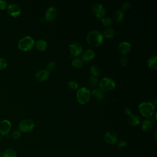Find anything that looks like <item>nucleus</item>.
<instances>
[{
	"label": "nucleus",
	"mask_w": 157,
	"mask_h": 157,
	"mask_svg": "<svg viewBox=\"0 0 157 157\" xmlns=\"http://www.w3.org/2000/svg\"><path fill=\"white\" fill-rule=\"evenodd\" d=\"M86 42L92 47H98L104 41V37L99 31L96 30L91 31L86 35Z\"/></svg>",
	"instance_id": "f257e3e1"
},
{
	"label": "nucleus",
	"mask_w": 157,
	"mask_h": 157,
	"mask_svg": "<svg viewBox=\"0 0 157 157\" xmlns=\"http://www.w3.org/2000/svg\"><path fill=\"white\" fill-rule=\"evenodd\" d=\"M139 110L141 115L145 118H150L155 113V108L150 102H142L139 105Z\"/></svg>",
	"instance_id": "f03ea898"
},
{
	"label": "nucleus",
	"mask_w": 157,
	"mask_h": 157,
	"mask_svg": "<svg viewBox=\"0 0 157 157\" xmlns=\"http://www.w3.org/2000/svg\"><path fill=\"white\" fill-rule=\"evenodd\" d=\"M91 91L86 87L80 88L76 93V98L80 104H85L89 102L91 98Z\"/></svg>",
	"instance_id": "7ed1b4c3"
},
{
	"label": "nucleus",
	"mask_w": 157,
	"mask_h": 157,
	"mask_svg": "<svg viewBox=\"0 0 157 157\" xmlns=\"http://www.w3.org/2000/svg\"><path fill=\"white\" fill-rule=\"evenodd\" d=\"M34 39L29 36H26L21 38L18 42V48L23 52H28L31 50L34 45Z\"/></svg>",
	"instance_id": "20e7f679"
},
{
	"label": "nucleus",
	"mask_w": 157,
	"mask_h": 157,
	"mask_svg": "<svg viewBox=\"0 0 157 157\" xmlns=\"http://www.w3.org/2000/svg\"><path fill=\"white\" fill-rule=\"evenodd\" d=\"M99 88L102 92H109L113 90L115 87L114 80L109 77H104L99 82Z\"/></svg>",
	"instance_id": "39448f33"
},
{
	"label": "nucleus",
	"mask_w": 157,
	"mask_h": 157,
	"mask_svg": "<svg viewBox=\"0 0 157 157\" xmlns=\"http://www.w3.org/2000/svg\"><path fill=\"white\" fill-rule=\"evenodd\" d=\"M34 128V123L30 119H24L18 124V130L20 132L28 133L31 132Z\"/></svg>",
	"instance_id": "423d86ee"
},
{
	"label": "nucleus",
	"mask_w": 157,
	"mask_h": 157,
	"mask_svg": "<svg viewBox=\"0 0 157 157\" xmlns=\"http://www.w3.org/2000/svg\"><path fill=\"white\" fill-rule=\"evenodd\" d=\"M91 10L94 15L99 19H101L102 17L106 15L107 11L104 6L99 3H95L92 6Z\"/></svg>",
	"instance_id": "0eeeda50"
},
{
	"label": "nucleus",
	"mask_w": 157,
	"mask_h": 157,
	"mask_svg": "<svg viewBox=\"0 0 157 157\" xmlns=\"http://www.w3.org/2000/svg\"><path fill=\"white\" fill-rule=\"evenodd\" d=\"M7 12L9 15L12 17L16 18L20 16L21 13V9L20 6L15 3H11L7 6Z\"/></svg>",
	"instance_id": "6e6552de"
},
{
	"label": "nucleus",
	"mask_w": 157,
	"mask_h": 157,
	"mask_svg": "<svg viewBox=\"0 0 157 157\" xmlns=\"http://www.w3.org/2000/svg\"><path fill=\"white\" fill-rule=\"evenodd\" d=\"M12 124L7 119H3L0 121V136H7L10 132Z\"/></svg>",
	"instance_id": "1a4fd4ad"
},
{
	"label": "nucleus",
	"mask_w": 157,
	"mask_h": 157,
	"mask_svg": "<svg viewBox=\"0 0 157 157\" xmlns=\"http://www.w3.org/2000/svg\"><path fill=\"white\" fill-rule=\"evenodd\" d=\"M70 53L73 56H77L82 53V47L81 45L76 42H72L69 46Z\"/></svg>",
	"instance_id": "9d476101"
},
{
	"label": "nucleus",
	"mask_w": 157,
	"mask_h": 157,
	"mask_svg": "<svg viewBox=\"0 0 157 157\" xmlns=\"http://www.w3.org/2000/svg\"><path fill=\"white\" fill-rule=\"evenodd\" d=\"M104 139L107 144L109 145H113L117 142L118 137L115 132L112 131H109L105 134Z\"/></svg>",
	"instance_id": "9b49d317"
},
{
	"label": "nucleus",
	"mask_w": 157,
	"mask_h": 157,
	"mask_svg": "<svg viewBox=\"0 0 157 157\" xmlns=\"http://www.w3.org/2000/svg\"><path fill=\"white\" fill-rule=\"evenodd\" d=\"M56 15L57 9H56V7L53 6H50L47 9L45 12V20L47 21H52L55 18Z\"/></svg>",
	"instance_id": "f8f14e48"
},
{
	"label": "nucleus",
	"mask_w": 157,
	"mask_h": 157,
	"mask_svg": "<svg viewBox=\"0 0 157 157\" xmlns=\"http://www.w3.org/2000/svg\"><path fill=\"white\" fill-rule=\"evenodd\" d=\"M50 76L49 72L46 69H40L35 74L36 78L39 82H44L48 79Z\"/></svg>",
	"instance_id": "ddd939ff"
},
{
	"label": "nucleus",
	"mask_w": 157,
	"mask_h": 157,
	"mask_svg": "<svg viewBox=\"0 0 157 157\" xmlns=\"http://www.w3.org/2000/svg\"><path fill=\"white\" fill-rule=\"evenodd\" d=\"M81 54V59L83 62H88L91 61L94 58L95 56L94 52L90 49L83 51V52H82Z\"/></svg>",
	"instance_id": "4468645a"
},
{
	"label": "nucleus",
	"mask_w": 157,
	"mask_h": 157,
	"mask_svg": "<svg viewBox=\"0 0 157 157\" xmlns=\"http://www.w3.org/2000/svg\"><path fill=\"white\" fill-rule=\"evenodd\" d=\"M131 48V45L130 43L126 41L121 42L118 45V50L123 55H126L128 54L130 52Z\"/></svg>",
	"instance_id": "2eb2a0df"
},
{
	"label": "nucleus",
	"mask_w": 157,
	"mask_h": 157,
	"mask_svg": "<svg viewBox=\"0 0 157 157\" xmlns=\"http://www.w3.org/2000/svg\"><path fill=\"white\" fill-rule=\"evenodd\" d=\"M127 121L129 124L132 126H136L139 125L140 123V117L136 114H131L129 116H128Z\"/></svg>",
	"instance_id": "dca6fc26"
},
{
	"label": "nucleus",
	"mask_w": 157,
	"mask_h": 157,
	"mask_svg": "<svg viewBox=\"0 0 157 157\" xmlns=\"http://www.w3.org/2000/svg\"><path fill=\"white\" fill-rule=\"evenodd\" d=\"M124 18V13L121 10H118L115 11L113 15V20L116 23H120L121 22Z\"/></svg>",
	"instance_id": "f3484780"
},
{
	"label": "nucleus",
	"mask_w": 157,
	"mask_h": 157,
	"mask_svg": "<svg viewBox=\"0 0 157 157\" xmlns=\"http://www.w3.org/2000/svg\"><path fill=\"white\" fill-rule=\"evenodd\" d=\"M91 94H92L94 98H96L98 100H102L105 97L104 92H102L98 88H93L92 91L91 92Z\"/></svg>",
	"instance_id": "a211bd4d"
},
{
	"label": "nucleus",
	"mask_w": 157,
	"mask_h": 157,
	"mask_svg": "<svg viewBox=\"0 0 157 157\" xmlns=\"http://www.w3.org/2000/svg\"><path fill=\"white\" fill-rule=\"evenodd\" d=\"M35 47L36 48L39 50V51H44L47 47V44L46 42V41H45L44 40L42 39H39L38 40H37L35 44Z\"/></svg>",
	"instance_id": "6ab92c4d"
},
{
	"label": "nucleus",
	"mask_w": 157,
	"mask_h": 157,
	"mask_svg": "<svg viewBox=\"0 0 157 157\" xmlns=\"http://www.w3.org/2000/svg\"><path fill=\"white\" fill-rule=\"evenodd\" d=\"M156 63H157V57H156V56L153 55L149 58V59H148V61H147V64H148V66L151 69L156 70L157 68Z\"/></svg>",
	"instance_id": "aec40b11"
},
{
	"label": "nucleus",
	"mask_w": 157,
	"mask_h": 157,
	"mask_svg": "<svg viewBox=\"0 0 157 157\" xmlns=\"http://www.w3.org/2000/svg\"><path fill=\"white\" fill-rule=\"evenodd\" d=\"M152 126H153L152 122L149 119H145L142 123V129L144 131H145V132H147L151 130Z\"/></svg>",
	"instance_id": "412c9836"
},
{
	"label": "nucleus",
	"mask_w": 157,
	"mask_h": 157,
	"mask_svg": "<svg viewBox=\"0 0 157 157\" xmlns=\"http://www.w3.org/2000/svg\"><path fill=\"white\" fill-rule=\"evenodd\" d=\"M2 157H17V153L14 149L7 148L2 152Z\"/></svg>",
	"instance_id": "4be33fe9"
},
{
	"label": "nucleus",
	"mask_w": 157,
	"mask_h": 157,
	"mask_svg": "<svg viewBox=\"0 0 157 157\" xmlns=\"http://www.w3.org/2000/svg\"><path fill=\"white\" fill-rule=\"evenodd\" d=\"M71 63L72 66L75 69H81L83 66V61L79 58H74Z\"/></svg>",
	"instance_id": "5701e85b"
},
{
	"label": "nucleus",
	"mask_w": 157,
	"mask_h": 157,
	"mask_svg": "<svg viewBox=\"0 0 157 157\" xmlns=\"http://www.w3.org/2000/svg\"><path fill=\"white\" fill-rule=\"evenodd\" d=\"M102 36L103 37H105L108 39H110L114 36L115 34V31L113 29L111 28H106L102 33Z\"/></svg>",
	"instance_id": "b1692460"
},
{
	"label": "nucleus",
	"mask_w": 157,
	"mask_h": 157,
	"mask_svg": "<svg viewBox=\"0 0 157 157\" xmlns=\"http://www.w3.org/2000/svg\"><path fill=\"white\" fill-rule=\"evenodd\" d=\"M90 72L91 74V76L94 77H98L100 74V69H99V67H98L97 66H94V65L91 66V67L90 69Z\"/></svg>",
	"instance_id": "393cba45"
},
{
	"label": "nucleus",
	"mask_w": 157,
	"mask_h": 157,
	"mask_svg": "<svg viewBox=\"0 0 157 157\" xmlns=\"http://www.w3.org/2000/svg\"><path fill=\"white\" fill-rule=\"evenodd\" d=\"M88 83L91 87H96L99 85V80L97 77L91 76L88 79Z\"/></svg>",
	"instance_id": "a878e982"
},
{
	"label": "nucleus",
	"mask_w": 157,
	"mask_h": 157,
	"mask_svg": "<svg viewBox=\"0 0 157 157\" xmlns=\"http://www.w3.org/2000/svg\"><path fill=\"white\" fill-rule=\"evenodd\" d=\"M101 20V22L102 23V24L104 25V26H108L109 25H110L112 23V19L108 17V16H104V17H102Z\"/></svg>",
	"instance_id": "bb28decb"
},
{
	"label": "nucleus",
	"mask_w": 157,
	"mask_h": 157,
	"mask_svg": "<svg viewBox=\"0 0 157 157\" xmlns=\"http://www.w3.org/2000/svg\"><path fill=\"white\" fill-rule=\"evenodd\" d=\"M68 86L71 90H77L78 87V84L76 81L74 80H70L67 83Z\"/></svg>",
	"instance_id": "cd10ccee"
},
{
	"label": "nucleus",
	"mask_w": 157,
	"mask_h": 157,
	"mask_svg": "<svg viewBox=\"0 0 157 157\" xmlns=\"http://www.w3.org/2000/svg\"><path fill=\"white\" fill-rule=\"evenodd\" d=\"M117 147L120 150H124L127 147V142L125 140H120L117 143Z\"/></svg>",
	"instance_id": "c85d7f7f"
},
{
	"label": "nucleus",
	"mask_w": 157,
	"mask_h": 157,
	"mask_svg": "<svg viewBox=\"0 0 157 157\" xmlns=\"http://www.w3.org/2000/svg\"><path fill=\"white\" fill-rule=\"evenodd\" d=\"M55 67H56L55 63L54 61H50L47 64L46 70H47L48 72L49 71H52L55 69Z\"/></svg>",
	"instance_id": "c756f323"
},
{
	"label": "nucleus",
	"mask_w": 157,
	"mask_h": 157,
	"mask_svg": "<svg viewBox=\"0 0 157 157\" xmlns=\"http://www.w3.org/2000/svg\"><path fill=\"white\" fill-rule=\"evenodd\" d=\"M7 66V62L4 58L0 57V70L5 69Z\"/></svg>",
	"instance_id": "7c9ffc66"
},
{
	"label": "nucleus",
	"mask_w": 157,
	"mask_h": 157,
	"mask_svg": "<svg viewBox=\"0 0 157 157\" xmlns=\"http://www.w3.org/2000/svg\"><path fill=\"white\" fill-rule=\"evenodd\" d=\"M11 136L13 140H17L21 137V132L19 130H15L12 132Z\"/></svg>",
	"instance_id": "2f4dec72"
},
{
	"label": "nucleus",
	"mask_w": 157,
	"mask_h": 157,
	"mask_svg": "<svg viewBox=\"0 0 157 157\" xmlns=\"http://www.w3.org/2000/svg\"><path fill=\"white\" fill-rule=\"evenodd\" d=\"M131 8V4L129 2H124L122 6H121V9L122 11H127Z\"/></svg>",
	"instance_id": "473e14b6"
},
{
	"label": "nucleus",
	"mask_w": 157,
	"mask_h": 157,
	"mask_svg": "<svg viewBox=\"0 0 157 157\" xmlns=\"http://www.w3.org/2000/svg\"><path fill=\"white\" fill-rule=\"evenodd\" d=\"M7 7V2L6 0H0V10H5Z\"/></svg>",
	"instance_id": "72a5a7b5"
},
{
	"label": "nucleus",
	"mask_w": 157,
	"mask_h": 157,
	"mask_svg": "<svg viewBox=\"0 0 157 157\" xmlns=\"http://www.w3.org/2000/svg\"><path fill=\"white\" fill-rule=\"evenodd\" d=\"M128 63V59L127 57L123 56L120 59V64L121 66H124L126 65H127V64Z\"/></svg>",
	"instance_id": "f704fd0d"
},
{
	"label": "nucleus",
	"mask_w": 157,
	"mask_h": 157,
	"mask_svg": "<svg viewBox=\"0 0 157 157\" xmlns=\"http://www.w3.org/2000/svg\"><path fill=\"white\" fill-rule=\"evenodd\" d=\"M124 113L126 115H128V116H129L130 115H131L132 114V111H131V109H130V108H129V107H127V108H126L125 109H124Z\"/></svg>",
	"instance_id": "c9c22d12"
},
{
	"label": "nucleus",
	"mask_w": 157,
	"mask_h": 157,
	"mask_svg": "<svg viewBox=\"0 0 157 157\" xmlns=\"http://www.w3.org/2000/svg\"><path fill=\"white\" fill-rule=\"evenodd\" d=\"M155 140H156V131H155Z\"/></svg>",
	"instance_id": "e433bc0d"
},
{
	"label": "nucleus",
	"mask_w": 157,
	"mask_h": 157,
	"mask_svg": "<svg viewBox=\"0 0 157 157\" xmlns=\"http://www.w3.org/2000/svg\"><path fill=\"white\" fill-rule=\"evenodd\" d=\"M0 157H2V153L1 151H0Z\"/></svg>",
	"instance_id": "4c0bfd02"
},
{
	"label": "nucleus",
	"mask_w": 157,
	"mask_h": 157,
	"mask_svg": "<svg viewBox=\"0 0 157 157\" xmlns=\"http://www.w3.org/2000/svg\"><path fill=\"white\" fill-rule=\"evenodd\" d=\"M1 136H0V142H1Z\"/></svg>",
	"instance_id": "58836bf2"
}]
</instances>
